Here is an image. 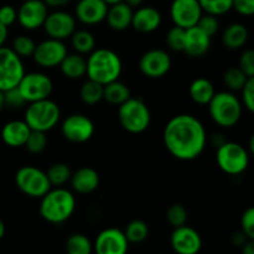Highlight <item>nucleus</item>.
<instances>
[{
  "instance_id": "1",
  "label": "nucleus",
  "mask_w": 254,
  "mask_h": 254,
  "mask_svg": "<svg viewBox=\"0 0 254 254\" xmlns=\"http://www.w3.org/2000/svg\"><path fill=\"white\" fill-rule=\"evenodd\" d=\"M169 153L181 161H191L203 153L207 133L203 124L191 114H179L166 123L163 134Z\"/></svg>"
},
{
  "instance_id": "2",
  "label": "nucleus",
  "mask_w": 254,
  "mask_h": 254,
  "mask_svg": "<svg viewBox=\"0 0 254 254\" xmlns=\"http://www.w3.org/2000/svg\"><path fill=\"white\" fill-rule=\"evenodd\" d=\"M76 210V197L69 190L64 188L50 189L41 197L40 216L46 222L61 225L72 217Z\"/></svg>"
},
{
  "instance_id": "3",
  "label": "nucleus",
  "mask_w": 254,
  "mask_h": 254,
  "mask_svg": "<svg viewBox=\"0 0 254 254\" xmlns=\"http://www.w3.org/2000/svg\"><path fill=\"white\" fill-rule=\"evenodd\" d=\"M86 66L88 79L102 86L119 79L123 69L119 55L109 49H94L87 57Z\"/></svg>"
},
{
  "instance_id": "4",
  "label": "nucleus",
  "mask_w": 254,
  "mask_h": 254,
  "mask_svg": "<svg viewBox=\"0 0 254 254\" xmlns=\"http://www.w3.org/2000/svg\"><path fill=\"white\" fill-rule=\"evenodd\" d=\"M207 106L211 119L222 128H232L242 117V103L231 91L215 93Z\"/></svg>"
},
{
  "instance_id": "5",
  "label": "nucleus",
  "mask_w": 254,
  "mask_h": 254,
  "mask_svg": "<svg viewBox=\"0 0 254 254\" xmlns=\"http://www.w3.org/2000/svg\"><path fill=\"white\" fill-rule=\"evenodd\" d=\"M118 121L122 128L130 134H141L151 123L148 104L141 98H130L118 107Z\"/></svg>"
},
{
  "instance_id": "6",
  "label": "nucleus",
  "mask_w": 254,
  "mask_h": 254,
  "mask_svg": "<svg viewBox=\"0 0 254 254\" xmlns=\"http://www.w3.org/2000/svg\"><path fill=\"white\" fill-rule=\"evenodd\" d=\"M61 118V109L59 104L50 98L31 102L26 107L24 121L31 130L47 133L57 126Z\"/></svg>"
},
{
  "instance_id": "7",
  "label": "nucleus",
  "mask_w": 254,
  "mask_h": 254,
  "mask_svg": "<svg viewBox=\"0 0 254 254\" xmlns=\"http://www.w3.org/2000/svg\"><path fill=\"white\" fill-rule=\"evenodd\" d=\"M216 151V163L227 175H240L250 165V151L235 141H225Z\"/></svg>"
},
{
  "instance_id": "8",
  "label": "nucleus",
  "mask_w": 254,
  "mask_h": 254,
  "mask_svg": "<svg viewBox=\"0 0 254 254\" xmlns=\"http://www.w3.org/2000/svg\"><path fill=\"white\" fill-rule=\"evenodd\" d=\"M15 184L24 195L32 198H41L52 188L46 173L32 165L22 166L16 171Z\"/></svg>"
},
{
  "instance_id": "9",
  "label": "nucleus",
  "mask_w": 254,
  "mask_h": 254,
  "mask_svg": "<svg viewBox=\"0 0 254 254\" xmlns=\"http://www.w3.org/2000/svg\"><path fill=\"white\" fill-rule=\"evenodd\" d=\"M17 89L21 93L26 103L47 99L54 91L52 79L42 72H29L22 76L17 84Z\"/></svg>"
},
{
  "instance_id": "10",
  "label": "nucleus",
  "mask_w": 254,
  "mask_h": 254,
  "mask_svg": "<svg viewBox=\"0 0 254 254\" xmlns=\"http://www.w3.org/2000/svg\"><path fill=\"white\" fill-rule=\"evenodd\" d=\"M24 74L21 57L17 56L11 47H0V91L5 92L17 87Z\"/></svg>"
},
{
  "instance_id": "11",
  "label": "nucleus",
  "mask_w": 254,
  "mask_h": 254,
  "mask_svg": "<svg viewBox=\"0 0 254 254\" xmlns=\"http://www.w3.org/2000/svg\"><path fill=\"white\" fill-rule=\"evenodd\" d=\"M96 127L89 117L81 113H74L66 117L61 126V133L66 140L71 143L82 144L93 136Z\"/></svg>"
},
{
  "instance_id": "12",
  "label": "nucleus",
  "mask_w": 254,
  "mask_h": 254,
  "mask_svg": "<svg viewBox=\"0 0 254 254\" xmlns=\"http://www.w3.org/2000/svg\"><path fill=\"white\" fill-rule=\"evenodd\" d=\"M68 54L66 45L64 41L55 39H46L40 44H36L35 51L32 54V59L40 67L45 68H54L60 66L64 56Z\"/></svg>"
},
{
  "instance_id": "13",
  "label": "nucleus",
  "mask_w": 254,
  "mask_h": 254,
  "mask_svg": "<svg viewBox=\"0 0 254 254\" xmlns=\"http://www.w3.org/2000/svg\"><path fill=\"white\" fill-rule=\"evenodd\" d=\"M171 57L165 50L153 49L146 51L139 60V69L149 78L164 77L171 68Z\"/></svg>"
},
{
  "instance_id": "14",
  "label": "nucleus",
  "mask_w": 254,
  "mask_h": 254,
  "mask_svg": "<svg viewBox=\"0 0 254 254\" xmlns=\"http://www.w3.org/2000/svg\"><path fill=\"white\" fill-rule=\"evenodd\" d=\"M202 14L198 0H173L170 5L171 21L183 29L195 26Z\"/></svg>"
},
{
  "instance_id": "15",
  "label": "nucleus",
  "mask_w": 254,
  "mask_h": 254,
  "mask_svg": "<svg viewBox=\"0 0 254 254\" xmlns=\"http://www.w3.org/2000/svg\"><path fill=\"white\" fill-rule=\"evenodd\" d=\"M42 27L50 39L64 41L76 31V19L68 12L57 10L49 12Z\"/></svg>"
},
{
  "instance_id": "16",
  "label": "nucleus",
  "mask_w": 254,
  "mask_h": 254,
  "mask_svg": "<svg viewBox=\"0 0 254 254\" xmlns=\"http://www.w3.org/2000/svg\"><path fill=\"white\" fill-rule=\"evenodd\" d=\"M129 242L119 228H106L98 233L93 250L96 254H127Z\"/></svg>"
},
{
  "instance_id": "17",
  "label": "nucleus",
  "mask_w": 254,
  "mask_h": 254,
  "mask_svg": "<svg viewBox=\"0 0 254 254\" xmlns=\"http://www.w3.org/2000/svg\"><path fill=\"white\" fill-rule=\"evenodd\" d=\"M49 15V7L42 0H25L17 10L19 24L25 30H37L42 27Z\"/></svg>"
},
{
  "instance_id": "18",
  "label": "nucleus",
  "mask_w": 254,
  "mask_h": 254,
  "mask_svg": "<svg viewBox=\"0 0 254 254\" xmlns=\"http://www.w3.org/2000/svg\"><path fill=\"white\" fill-rule=\"evenodd\" d=\"M170 245L178 254H197L202 248V238L195 228L184 225L174 228Z\"/></svg>"
},
{
  "instance_id": "19",
  "label": "nucleus",
  "mask_w": 254,
  "mask_h": 254,
  "mask_svg": "<svg viewBox=\"0 0 254 254\" xmlns=\"http://www.w3.org/2000/svg\"><path fill=\"white\" fill-rule=\"evenodd\" d=\"M108 5L103 0H78L74 9L76 19L84 25H97L106 20Z\"/></svg>"
},
{
  "instance_id": "20",
  "label": "nucleus",
  "mask_w": 254,
  "mask_h": 254,
  "mask_svg": "<svg viewBox=\"0 0 254 254\" xmlns=\"http://www.w3.org/2000/svg\"><path fill=\"white\" fill-rule=\"evenodd\" d=\"M211 46V37L202 31L198 26H192L185 29V41L184 50L189 57L198 59L207 54Z\"/></svg>"
},
{
  "instance_id": "21",
  "label": "nucleus",
  "mask_w": 254,
  "mask_h": 254,
  "mask_svg": "<svg viewBox=\"0 0 254 254\" xmlns=\"http://www.w3.org/2000/svg\"><path fill=\"white\" fill-rule=\"evenodd\" d=\"M161 25V14L153 6H139L133 12L131 26L141 34L156 31Z\"/></svg>"
},
{
  "instance_id": "22",
  "label": "nucleus",
  "mask_w": 254,
  "mask_h": 254,
  "mask_svg": "<svg viewBox=\"0 0 254 254\" xmlns=\"http://www.w3.org/2000/svg\"><path fill=\"white\" fill-rule=\"evenodd\" d=\"M69 183H71L72 190L81 195H87L98 189L99 175L93 168L83 166L72 173Z\"/></svg>"
},
{
  "instance_id": "23",
  "label": "nucleus",
  "mask_w": 254,
  "mask_h": 254,
  "mask_svg": "<svg viewBox=\"0 0 254 254\" xmlns=\"http://www.w3.org/2000/svg\"><path fill=\"white\" fill-rule=\"evenodd\" d=\"M30 131L31 129L25 123V121H10L4 124L0 135L5 145L10 148H20L25 145Z\"/></svg>"
},
{
  "instance_id": "24",
  "label": "nucleus",
  "mask_w": 254,
  "mask_h": 254,
  "mask_svg": "<svg viewBox=\"0 0 254 254\" xmlns=\"http://www.w3.org/2000/svg\"><path fill=\"white\" fill-rule=\"evenodd\" d=\"M133 12L134 10L124 1L109 5L106 15L107 24L114 31H124L131 26Z\"/></svg>"
},
{
  "instance_id": "25",
  "label": "nucleus",
  "mask_w": 254,
  "mask_h": 254,
  "mask_svg": "<svg viewBox=\"0 0 254 254\" xmlns=\"http://www.w3.org/2000/svg\"><path fill=\"white\" fill-rule=\"evenodd\" d=\"M250 37V32L246 25L233 22L228 25L222 34V42L228 50H238L245 46Z\"/></svg>"
},
{
  "instance_id": "26",
  "label": "nucleus",
  "mask_w": 254,
  "mask_h": 254,
  "mask_svg": "<svg viewBox=\"0 0 254 254\" xmlns=\"http://www.w3.org/2000/svg\"><path fill=\"white\" fill-rule=\"evenodd\" d=\"M215 86L210 79L205 78V77H200L191 82L190 87H189V94L192 102L200 106H207L212 97L215 96Z\"/></svg>"
},
{
  "instance_id": "27",
  "label": "nucleus",
  "mask_w": 254,
  "mask_h": 254,
  "mask_svg": "<svg viewBox=\"0 0 254 254\" xmlns=\"http://www.w3.org/2000/svg\"><path fill=\"white\" fill-rule=\"evenodd\" d=\"M86 59L83 55L67 54L60 64V69L64 77L69 79H78L86 76Z\"/></svg>"
},
{
  "instance_id": "28",
  "label": "nucleus",
  "mask_w": 254,
  "mask_h": 254,
  "mask_svg": "<svg viewBox=\"0 0 254 254\" xmlns=\"http://www.w3.org/2000/svg\"><path fill=\"white\" fill-rule=\"evenodd\" d=\"M131 97L130 89L119 79L103 86V99L112 106H121Z\"/></svg>"
},
{
  "instance_id": "29",
  "label": "nucleus",
  "mask_w": 254,
  "mask_h": 254,
  "mask_svg": "<svg viewBox=\"0 0 254 254\" xmlns=\"http://www.w3.org/2000/svg\"><path fill=\"white\" fill-rule=\"evenodd\" d=\"M69 39L73 50L79 55L91 54L96 49V39L88 30H76Z\"/></svg>"
},
{
  "instance_id": "30",
  "label": "nucleus",
  "mask_w": 254,
  "mask_h": 254,
  "mask_svg": "<svg viewBox=\"0 0 254 254\" xmlns=\"http://www.w3.org/2000/svg\"><path fill=\"white\" fill-rule=\"evenodd\" d=\"M79 97L83 103L94 106L103 99V86L92 79H88L82 84L79 89Z\"/></svg>"
},
{
  "instance_id": "31",
  "label": "nucleus",
  "mask_w": 254,
  "mask_h": 254,
  "mask_svg": "<svg viewBox=\"0 0 254 254\" xmlns=\"http://www.w3.org/2000/svg\"><path fill=\"white\" fill-rule=\"evenodd\" d=\"M93 245L87 236L82 233H73L66 241L67 254H91Z\"/></svg>"
},
{
  "instance_id": "32",
  "label": "nucleus",
  "mask_w": 254,
  "mask_h": 254,
  "mask_svg": "<svg viewBox=\"0 0 254 254\" xmlns=\"http://www.w3.org/2000/svg\"><path fill=\"white\" fill-rule=\"evenodd\" d=\"M47 179H49L51 186L62 188L64 184H67L71 179L72 171L69 166L64 163H56L49 168L46 171Z\"/></svg>"
},
{
  "instance_id": "33",
  "label": "nucleus",
  "mask_w": 254,
  "mask_h": 254,
  "mask_svg": "<svg viewBox=\"0 0 254 254\" xmlns=\"http://www.w3.org/2000/svg\"><path fill=\"white\" fill-rule=\"evenodd\" d=\"M123 232L129 243H141L148 238L149 227L144 221L133 220L127 225Z\"/></svg>"
},
{
  "instance_id": "34",
  "label": "nucleus",
  "mask_w": 254,
  "mask_h": 254,
  "mask_svg": "<svg viewBox=\"0 0 254 254\" xmlns=\"http://www.w3.org/2000/svg\"><path fill=\"white\" fill-rule=\"evenodd\" d=\"M201 9L206 14L221 16L232 10L233 0H198Z\"/></svg>"
},
{
  "instance_id": "35",
  "label": "nucleus",
  "mask_w": 254,
  "mask_h": 254,
  "mask_svg": "<svg viewBox=\"0 0 254 254\" xmlns=\"http://www.w3.org/2000/svg\"><path fill=\"white\" fill-rule=\"evenodd\" d=\"M250 77L246 76L238 67H231L223 73V83L231 92L241 91Z\"/></svg>"
},
{
  "instance_id": "36",
  "label": "nucleus",
  "mask_w": 254,
  "mask_h": 254,
  "mask_svg": "<svg viewBox=\"0 0 254 254\" xmlns=\"http://www.w3.org/2000/svg\"><path fill=\"white\" fill-rule=\"evenodd\" d=\"M36 47V42L26 35H19L12 40L11 50L19 57H32Z\"/></svg>"
},
{
  "instance_id": "37",
  "label": "nucleus",
  "mask_w": 254,
  "mask_h": 254,
  "mask_svg": "<svg viewBox=\"0 0 254 254\" xmlns=\"http://www.w3.org/2000/svg\"><path fill=\"white\" fill-rule=\"evenodd\" d=\"M189 213L188 210L181 203H174L166 211V220H168L169 225L173 226L174 228L180 227V226L186 225L188 222Z\"/></svg>"
},
{
  "instance_id": "38",
  "label": "nucleus",
  "mask_w": 254,
  "mask_h": 254,
  "mask_svg": "<svg viewBox=\"0 0 254 254\" xmlns=\"http://www.w3.org/2000/svg\"><path fill=\"white\" fill-rule=\"evenodd\" d=\"M47 143L49 141H47V135L45 131L31 130L24 146H26V149L31 154H40L46 149Z\"/></svg>"
},
{
  "instance_id": "39",
  "label": "nucleus",
  "mask_w": 254,
  "mask_h": 254,
  "mask_svg": "<svg viewBox=\"0 0 254 254\" xmlns=\"http://www.w3.org/2000/svg\"><path fill=\"white\" fill-rule=\"evenodd\" d=\"M184 41H185V29L174 25L166 35V44H168L169 49L176 52H181L184 50Z\"/></svg>"
},
{
  "instance_id": "40",
  "label": "nucleus",
  "mask_w": 254,
  "mask_h": 254,
  "mask_svg": "<svg viewBox=\"0 0 254 254\" xmlns=\"http://www.w3.org/2000/svg\"><path fill=\"white\" fill-rule=\"evenodd\" d=\"M196 26L200 27L205 34H207L208 36L212 37L213 35L217 34L218 29H220V21H218L217 16H213L210 14H202V16L200 17L198 22L196 24Z\"/></svg>"
},
{
  "instance_id": "41",
  "label": "nucleus",
  "mask_w": 254,
  "mask_h": 254,
  "mask_svg": "<svg viewBox=\"0 0 254 254\" xmlns=\"http://www.w3.org/2000/svg\"><path fill=\"white\" fill-rule=\"evenodd\" d=\"M242 92V106H245V108L247 111H250L251 113L254 112V77H250L247 79V82L245 83L243 88L241 89Z\"/></svg>"
},
{
  "instance_id": "42",
  "label": "nucleus",
  "mask_w": 254,
  "mask_h": 254,
  "mask_svg": "<svg viewBox=\"0 0 254 254\" xmlns=\"http://www.w3.org/2000/svg\"><path fill=\"white\" fill-rule=\"evenodd\" d=\"M4 102L5 107L11 109H19L26 104L17 87H14V88L7 89V91L4 92Z\"/></svg>"
},
{
  "instance_id": "43",
  "label": "nucleus",
  "mask_w": 254,
  "mask_h": 254,
  "mask_svg": "<svg viewBox=\"0 0 254 254\" xmlns=\"http://www.w3.org/2000/svg\"><path fill=\"white\" fill-rule=\"evenodd\" d=\"M241 228L248 240H254V208L248 207L241 217Z\"/></svg>"
},
{
  "instance_id": "44",
  "label": "nucleus",
  "mask_w": 254,
  "mask_h": 254,
  "mask_svg": "<svg viewBox=\"0 0 254 254\" xmlns=\"http://www.w3.org/2000/svg\"><path fill=\"white\" fill-rule=\"evenodd\" d=\"M238 68L243 72L247 77H254V51L253 50H246L242 52L238 61Z\"/></svg>"
},
{
  "instance_id": "45",
  "label": "nucleus",
  "mask_w": 254,
  "mask_h": 254,
  "mask_svg": "<svg viewBox=\"0 0 254 254\" xmlns=\"http://www.w3.org/2000/svg\"><path fill=\"white\" fill-rule=\"evenodd\" d=\"M17 19V10L11 5H4L0 7V22L4 26L9 27L16 21Z\"/></svg>"
},
{
  "instance_id": "46",
  "label": "nucleus",
  "mask_w": 254,
  "mask_h": 254,
  "mask_svg": "<svg viewBox=\"0 0 254 254\" xmlns=\"http://www.w3.org/2000/svg\"><path fill=\"white\" fill-rule=\"evenodd\" d=\"M232 9L243 16H252L254 14V0H233Z\"/></svg>"
},
{
  "instance_id": "47",
  "label": "nucleus",
  "mask_w": 254,
  "mask_h": 254,
  "mask_svg": "<svg viewBox=\"0 0 254 254\" xmlns=\"http://www.w3.org/2000/svg\"><path fill=\"white\" fill-rule=\"evenodd\" d=\"M47 7H62L66 6L69 0H42Z\"/></svg>"
},
{
  "instance_id": "48",
  "label": "nucleus",
  "mask_w": 254,
  "mask_h": 254,
  "mask_svg": "<svg viewBox=\"0 0 254 254\" xmlns=\"http://www.w3.org/2000/svg\"><path fill=\"white\" fill-rule=\"evenodd\" d=\"M241 254H254V241L248 240L245 245L242 246Z\"/></svg>"
},
{
  "instance_id": "49",
  "label": "nucleus",
  "mask_w": 254,
  "mask_h": 254,
  "mask_svg": "<svg viewBox=\"0 0 254 254\" xmlns=\"http://www.w3.org/2000/svg\"><path fill=\"white\" fill-rule=\"evenodd\" d=\"M7 35H9L7 27L4 26V25L0 22V47L4 46L5 41H6V39H7Z\"/></svg>"
},
{
  "instance_id": "50",
  "label": "nucleus",
  "mask_w": 254,
  "mask_h": 254,
  "mask_svg": "<svg viewBox=\"0 0 254 254\" xmlns=\"http://www.w3.org/2000/svg\"><path fill=\"white\" fill-rule=\"evenodd\" d=\"M123 1L126 2L127 5H129L131 9H134V7L141 6V4H143V0H123Z\"/></svg>"
},
{
  "instance_id": "51",
  "label": "nucleus",
  "mask_w": 254,
  "mask_h": 254,
  "mask_svg": "<svg viewBox=\"0 0 254 254\" xmlns=\"http://www.w3.org/2000/svg\"><path fill=\"white\" fill-rule=\"evenodd\" d=\"M5 231H6V228H5L4 222L0 220V240H1V238L5 236Z\"/></svg>"
},
{
  "instance_id": "52",
  "label": "nucleus",
  "mask_w": 254,
  "mask_h": 254,
  "mask_svg": "<svg viewBox=\"0 0 254 254\" xmlns=\"http://www.w3.org/2000/svg\"><path fill=\"white\" fill-rule=\"evenodd\" d=\"M5 108V102H4V92L0 91V112Z\"/></svg>"
},
{
  "instance_id": "53",
  "label": "nucleus",
  "mask_w": 254,
  "mask_h": 254,
  "mask_svg": "<svg viewBox=\"0 0 254 254\" xmlns=\"http://www.w3.org/2000/svg\"><path fill=\"white\" fill-rule=\"evenodd\" d=\"M103 1L109 6V5L117 4V2H121V1H123V0H103Z\"/></svg>"
},
{
  "instance_id": "54",
  "label": "nucleus",
  "mask_w": 254,
  "mask_h": 254,
  "mask_svg": "<svg viewBox=\"0 0 254 254\" xmlns=\"http://www.w3.org/2000/svg\"><path fill=\"white\" fill-rule=\"evenodd\" d=\"M250 149H251V153H253L254 151V136H252L250 140Z\"/></svg>"
}]
</instances>
